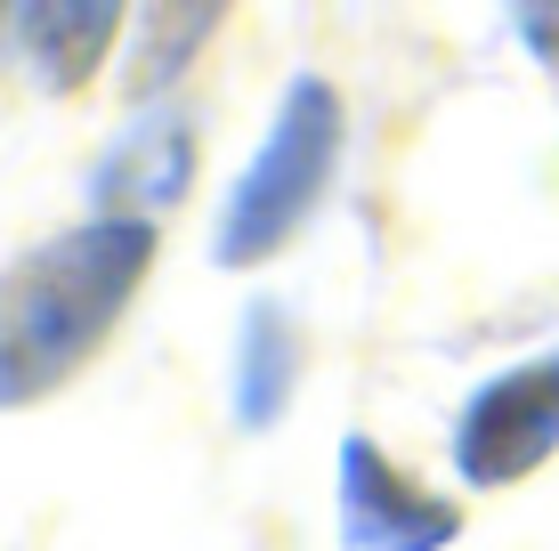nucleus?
Segmentation results:
<instances>
[{
    "mask_svg": "<svg viewBox=\"0 0 559 551\" xmlns=\"http://www.w3.org/2000/svg\"><path fill=\"white\" fill-rule=\"evenodd\" d=\"M454 479L471 495H495V487H519L559 454V349H535L519 366L487 373L454 414Z\"/></svg>",
    "mask_w": 559,
    "mask_h": 551,
    "instance_id": "7ed1b4c3",
    "label": "nucleus"
},
{
    "mask_svg": "<svg viewBox=\"0 0 559 551\" xmlns=\"http://www.w3.org/2000/svg\"><path fill=\"white\" fill-rule=\"evenodd\" d=\"M195 170H203L195 106L154 98V106H130V122L98 146L82 195H90V212H106V219H154L163 227L187 195H195Z\"/></svg>",
    "mask_w": 559,
    "mask_h": 551,
    "instance_id": "20e7f679",
    "label": "nucleus"
},
{
    "mask_svg": "<svg viewBox=\"0 0 559 551\" xmlns=\"http://www.w3.org/2000/svg\"><path fill=\"white\" fill-rule=\"evenodd\" d=\"M130 16H139V0H25L16 65L33 73L41 98H82V89H98V73L122 65Z\"/></svg>",
    "mask_w": 559,
    "mask_h": 551,
    "instance_id": "423d86ee",
    "label": "nucleus"
},
{
    "mask_svg": "<svg viewBox=\"0 0 559 551\" xmlns=\"http://www.w3.org/2000/svg\"><path fill=\"white\" fill-rule=\"evenodd\" d=\"M154 243H163L154 219L82 212L0 268V414L57 397L106 349L130 300L146 292Z\"/></svg>",
    "mask_w": 559,
    "mask_h": 551,
    "instance_id": "f257e3e1",
    "label": "nucleus"
},
{
    "mask_svg": "<svg viewBox=\"0 0 559 551\" xmlns=\"http://www.w3.org/2000/svg\"><path fill=\"white\" fill-rule=\"evenodd\" d=\"M349 155V98H341L324 73H293L267 106L260 146L243 155V170L227 179V203L211 219V260L219 268H267L308 219L324 212Z\"/></svg>",
    "mask_w": 559,
    "mask_h": 551,
    "instance_id": "f03ea898",
    "label": "nucleus"
},
{
    "mask_svg": "<svg viewBox=\"0 0 559 551\" xmlns=\"http://www.w3.org/2000/svg\"><path fill=\"white\" fill-rule=\"evenodd\" d=\"M503 16H511L519 41H527L535 65H559V0H503Z\"/></svg>",
    "mask_w": 559,
    "mask_h": 551,
    "instance_id": "1a4fd4ad",
    "label": "nucleus"
},
{
    "mask_svg": "<svg viewBox=\"0 0 559 551\" xmlns=\"http://www.w3.org/2000/svg\"><path fill=\"white\" fill-rule=\"evenodd\" d=\"M333 527H341V551H454L462 503L430 495L381 454V439L349 430L333 454Z\"/></svg>",
    "mask_w": 559,
    "mask_h": 551,
    "instance_id": "39448f33",
    "label": "nucleus"
},
{
    "mask_svg": "<svg viewBox=\"0 0 559 551\" xmlns=\"http://www.w3.org/2000/svg\"><path fill=\"white\" fill-rule=\"evenodd\" d=\"M236 16V0H139L130 16V41H122V98L154 106V98H179V82L203 65V49L219 41V25Z\"/></svg>",
    "mask_w": 559,
    "mask_h": 551,
    "instance_id": "6e6552de",
    "label": "nucleus"
},
{
    "mask_svg": "<svg viewBox=\"0 0 559 551\" xmlns=\"http://www.w3.org/2000/svg\"><path fill=\"white\" fill-rule=\"evenodd\" d=\"M293 390H300V325L276 292L243 300L236 316V349H227V414L236 430H276L293 414Z\"/></svg>",
    "mask_w": 559,
    "mask_h": 551,
    "instance_id": "0eeeda50",
    "label": "nucleus"
},
{
    "mask_svg": "<svg viewBox=\"0 0 559 551\" xmlns=\"http://www.w3.org/2000/svg\"><path fill=\"white\" fill-rule=\"evenodd\" d=\"M16 25H25V0H0V65L16 57Z\"/></svg>",
    "mask_w": 559,
    "mask_h": 551,
    "instance_id": "9d476101",
    "label": "nucleus"
}]
</instances>
